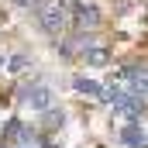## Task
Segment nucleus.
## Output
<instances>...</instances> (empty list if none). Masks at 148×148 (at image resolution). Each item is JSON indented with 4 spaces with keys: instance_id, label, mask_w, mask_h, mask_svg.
Returning a JSON list of instances; mask_svg holds the SVG:
<instances>
[{
    "instance_id": "f257e3e1",
    "label": "nucleus",
    "mask_w": 148,
    "mask_h": 148,
    "mask_svg": "<svg viewBox=\"0 0 148 148\" xmlns=\"http://www.w3.org/2000/svg\"><path fill=\"white\" fill-rule=\"evenodd\" d=\"M73 14H76V3H69V0H41V3H38L41 28L52 31V35H55V31H66Z\"/></svg>"
},
{
    "instance_id": "f03ea898",
    "label": "nucleus",
    "mask_w": 148,
    "mask_h": 148,
    "mask_svg": "<svg viewBox=\"0 0 148 148\" xmlns=\"http://www.w3.org/2000/svg\"><path fill=\"white\" fill-rule=\"evenodd\" d=\"M97 21H100V10H97V7H76V24H79V31L97 28Z\"/></svg>"
},
{
    "instance_id": "39448f33",
    "label": "nucleus",
    "mask_w": 148,
    "mask_h": 148,
    "mask_svg": "<svg viewBox=\"0 0 148 148\" xmlns=\"http://www.w3.org/2000/svg\"><path fill=\"white\" fill-rule=\"evenodd\" d=\"M86 62H90V66H107V48H100V45H97V48H90Z\"/></svg>"
},
{
    "instance_id": "7ed1b4c3",
    "label": "nucleus",
    "mask_w": 148,
    "mask_h": 148,
    "mask_svg": "<svg viewBox=\"0 0 148 148\" xmlns=\"http://www.w3.org/2000/svg\"><path fill=\"white\" fill-rule=\"evenodd\" d=\"M121 141L131 145V148H148V134L138 131V127H124V131H121Z\"/></svg>"
},
{
    "instance_id": "20e7f679",
    "label": "nucleus",
    "mask_w": 148,
    "mask_h": 148,
    "mask_svg": "<svg viewBox=\"0 0 148 148\" xmlns=\"http://www.w3.org/2000/svg\"><path fill=\"white\" fill-rule=\"evenodd\" d=\"M28 103H31L35 110H48V107H52V93H48L45 86H38V90L28 93Z\"/></svg>"
},
{
    "instance_id": "423d86ee",
    "label": "nucleus",
    "mask_w": 148,
    "mask_h": 148,
    "mask_svg": "<svg viewBox=\"0 0 148 148\" xmlns=\"http://www.w3.org/2000/svg\"><path fill=\"white\" fill-rule=\"evenodd\" d=\"M76 90H79V93H93V97H103V90H100L93 79H76Z\"/></svg>"
},
{
    "instance_id": "0eeeda50",
    "label": "nucleus",
    "mask_w": 148,
    "mask_h": 148,
    "mask_svg": "<svg viewBox=\"0 0 148 148\" xmlns=\"http://www.w3.org/2000/svg\"><path fill=\"white\" fill-rule=\"evenodd\" d=\"M24 66H28V55H17V59H10V69H14V73H17V69H24Z\"/></svg>"
}]
</instances>
